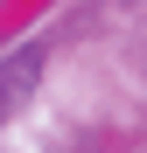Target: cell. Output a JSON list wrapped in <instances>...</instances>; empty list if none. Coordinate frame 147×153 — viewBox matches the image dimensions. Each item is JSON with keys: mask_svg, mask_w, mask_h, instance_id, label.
Segmentation results:
<instances>
[{"mask_svg": "<svg viewBox=\"0 0 147 153\" xmlns=\"http://www.w3.org/2000/svg\"><path fill=\"white\" fill-rule=\"evenodd\" d=\"M42 76V49H14V56H0V111H14L21 97L35 91Z\"/></svg>", "mask_w": 147, "mask_h": 153, "instance_id": "cell-1", "label": "cell"}]
</instances>
